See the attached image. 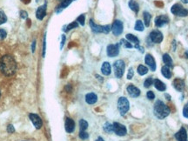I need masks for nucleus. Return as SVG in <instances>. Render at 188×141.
I'll list each match as a JSON object with an SVG mask.
<instances>
[{"label": "nucleus", "mask_w": 188, "mask_h": 141, "mask_svg": "<svg viewBox=\"0 0 188 141\" xmlns=\"http://www.w3.org/2000/svg\"><path fill=\"white\" fill-rule=\"evenodd\" d=\"M125 62L121 59L117 60L115 63L113 64V68H114V72H115V76L118 78H122L123 74H124V70H125Z\"/></svg>", "instance_id": "obj_4"}, {"label": "nucleus", "mask_w": 188, "mask_h": 141, "mask_svg": "<svg viewBox=\"0 0 188 141\" xmlns=\"http://www.w3.org/2000/svg\"><path fill=\"white\" fill-rule=\"evenodd\" d=\"M151 18H152V16L149 12H144V20H145V26H149L150 25V23H151Z\"/></svg>", "instance_id": "obj_28"}, {"label": "nucleus", "mask_w": 188, "mask_h": 141, "mask_svg": "<svg viewBox=\"0 0 188 141\" xmlns=\"http://www.w3.org/2000/svg\"><path fill=\"white\" fill-rule=\"evenodd\" d=\"M165 98L167 100H171V96L170 95H168V94H165Z\"/></svg>", "instance_id": "obj_46"}, {"label": "nucleus", "mask_w": 188, "mask_h": 141, "mask_svg": "<svg viewBox=\"0 0 188 141\" xmlns=\"http://www.w3.org/2000/svg\"><path fill=\"white\" fill-rule=\"evenodd\" d=\"M112 31L115 36H119L123 32V23L120 20H115L113 24Z\"/></svg>", "instance_id": "obj_9"}, {"label": "nucleus", "mask_w": 188, "mask_h": 141, "mask_svg": "<svg viewBox=\"0 0 188 141\" xmlns=\"http://www.w3.org/2000/svg\"><path fill=\"white\" fill-rule=\"evenodd\" d=\"M126 39H127L130 42L134 43V44H135V45L139 44V39H138L136 36L132 35V34H127V35H126Z\"/></svg>", "instance_id": "obj_27"}, {"label": "nucleus", "mask_w": 188, "mask_h": 141, "mask_svg": "<svg viewBox=\"0 0 188 141\" xmlns=\"http://www.w3.org/2000/svg\"><path fill=\"white\" fill-rule=\"evenodd\" d=\"M153 113L159 119H163L170 114V109L164 102H162L161 100H158L154 105Z\"/></svg>", "instance_id": "obj_2"}, {"label": "nucleus", "mask_w": 188, "mask_h": 141, "mask_svg": "<svg viewBox=\"0 0 188 141\" xmlns=\"http://www.w3.org/2000/svg\"><path fill=\"white\" fill-rule=\"evenodd\" d=\"M147 71H148V69H147L145 66H144V65H140L138 66V73H139V75L143 76V75H145V74L147 73Z\"/></svg>", "instance_id": "obj_29"}, {"label": "nucleus", "mask_w": 188, "mask_h": 141, "mask_svg": "<svg viewBox=\"0 0 188 141\" xmlns=\"http://www.w3.org/2000/svg\"><path fill=\"white\" fill-rule=\"evenodd\" d=\"M78 26V22H73V23H71L70 25H67V27H66V30H65V31H70V30H73L74 28H77Z\"/></svg>", "instance_id": "obj_33"}, {"label": "nucleus", "mask_w": 188, "mask_h": 141, "mask_svg": "<svg viewBox=\"0 0 188 141\" xmlns=\"http://www.w3.org/2000/svg\"><path fill=\"white\" fill-rule=\"evenodd\" d=\"M153 84V79H152V78L151 77V78H148L147 79H145V83H144V86H145V88H148V87H150L151 85Z\"/></svg>", "instance_id": "obj_32"}, {"label": "nucleus", "mask_w": 188, "mask_h": 141, "mask_svg": "<svg viewBox=\"0 0 188 141\" xmlns=\"http://www.w3.org/2000/svg\"><path fill=\"white\" fill-rule=\"evenodd\" d=\"M129 7H130L131 11H133L136 13L139 10V4L135 0H130V2H129Z\"/></svg>", "instance_id": "obj_23"}, {"label": "nucleus", "mask_w": 188, "mask_h": 141, "mask_svg": "<svg viewBox=\"0 0 188 141\" xmlns=\"http://www.w3.org/2000/svg\"><path fill=\"white\" fill-rule=\"evenodd\" d=\"M183 115L185 118H188V103L184 106V109H183Z\"/></svg>", "instance_id": "obj_39"}, {"label": "nucleus", "mask_w": 188, "mask_h": 141, "mask_svg": "<svg viewBox=\"0 0 188 141\" xmlns=\"http://www.w3.org/2000/svg\"><path fill=\"white\" fill-rule=\"evenodd\" d=\"M77 21H78L81 25H85V21H86V17H85V15H80V16L77 18Z\"/></svg>", "instance_id": "obj_34"}, {"label": "nucleus", "mask_w": 188, "mask_h": 141, "mask_svg": "<svg viewBox=\"0 0 188 141\" xmlns=\"http://www.w3.org/2000/svg\"><path fill=\"white\" fill-rule=\"evenodd\" d=\"M0 95H1V92H0Z\"/></svg>", "instance_id": "obj_51"}, {"label": "nucleus", "mask_w": 188, "mask_h": 141, "mask_svg": "<svg viewBox=\"0 0 188 141\" xmlns=\"http://www.w3.org/2000/svg\"><path fill=\"white\" fill-rule=\"evenodd\" d=\"M7 36L6 31L4 29H0V39H4Z\"/></svg>", "instance_id": "obj_41"}, {"label": "nucleus", "mask_w": 188, "mask_h": 141, "mask_svg": "<svg viewBox=\"0 0 188 141\" xmlns=\"http://www.w3.org/2000/svg\"><path fill=\"white\" fill-rule=\"evenodd\" d=\"M74 129H75V123L73 121V119L70 118H67L66 120H65V130L67 132L69 133H72L74 132Z\"/></svg>", "instance_id": "obj_18"}, {"label": "nucleus", "mask_w": 188, "mask_h": 141, "mask_svg": "<svg viewBox=\"0 0 188 141\" xmlns=\"http://www.w3.org/2000/svg\"><path fill=\"white\" fill-rule=\"evenodd\" d=\"M169 22V17L166 15H161L156 17L155 19V25L157 27H162L165 25L168 24Z\"/></svg>", "instance_id": "obj_12"}, {"label": "nucleus", "mask_w": 188, "mask_h": 141, "mask_svg": "<svg viewBox=\"0 0 188 141\" xmlns=\"http://www.w3.org/2000/svg\"><path fill=\"white\" fill-rule=\"evenodd\" d=\"M104 130H105L106 132H108V133L113 132V125H112V124H110V123H108V122L105 123V124L104 125Z\"/></svg>", "instance_id": "obj_30"}, {"label": "nucleus", "mask_w": 188, "mask_h": 141, "mask_svg": "<svg viewBox=\"0 0 188 141\" xmlns=\"http://www.w3.org/2000/svg\"><path fill=\"white\" fill-rule=\"evenodd\" d=\"M146 97H147V99H150V100H152V99H155V95H154V93H153L152 91L147 92V93H146Z\"/></svg>", "instance_id": "obj_38"}, {"label": "nucleus", "mask_w": 188, "mask_h": 141, "mask_svg": "<svg viewBox=\"0 0 188 141\" xmlns=\"http://www.w3.org/2000/svg\"><path fill=\"white\" fill-rule=\"evenodd\" d=\"M6 20H7V17H6L5 14H4L3 12H1V11H0V25H2V24L5 23V22H6Z\"/></svg>", "instance_id": "obj_35"}, {"label": "nucleus", "mask_w": 188, "mask_h": 141, "mask_svg": "<svg viewBox=\"0 0 188 141\" xmlns=\"http://www.w3.org/2000/svg\"><path fill=\"white\" fill-rule=\"evenodd\" d=\"M121 44L125 46V47H126V48H132L133 46H132V44L129 43L128 41H126V40H125V39H122L121 40Z\"/></svg>", "instance_id": "obj_37"}, {"label": "nucleus", "mask_w": 188, "mask_h": 141, "mask_svg": "<svg viewBox=\"0 0 188 141\" xmlns=\"http://www.w3.org/2000/svg\"><path fill=\"white\" fill-rule=\"evenodd\" d=\"M119 52V44H110L107 46V55L109 57H113L118 56Z\"/></svg>", "instance_id": "obj_10"}, {"label": "nucleus", "mask_w": 188, "mask_h": 141, "mask_svg": "<svg viewBox=\"0 0 188 141\" xmlns=\"http://www.w3.org/2000/svg\"><path fill=\"white\" fill-rule=\"evenodd\" d=\"M73 0H64L62 3H61V4L58 6V12H59L60 11H62L63 9H65V7H67L69 4H72V2H73Z\"/></svg>", "instance_id": "obj_25"}, {"label": "nucleus", "mask_w": 188, "mask_h": 141, "mask_svg": "<svg viewBox=\"0 0 188 141\" xmlns=\"http://www.w3.org/2000/svg\"><path fill=\"white\" fill-rule=\"evenodd\" d=\"M144 24L141 20H137L136 21V24H135V26H134V29L138 31H144Z\"/></svg>", "instance_id": "obj_26"}, {"label": "nucleus", "mask_w": 188, "mask_h": 141, "mask_svg": "<svg viewBox=\"0 0 188 141\" xmlns=\"http://www.w3.org/2000/svg\"><path fill=\"white\" fill-rule=\"evenodd\" d=\"M86 101L87 104H89V105H93V104H95L98 101V96L95 93H93V92L88 93L86 96Z\"/></svg>", "instance_id": "obj_19"}, {"label": "nucleus", "mask_w": 188, "mask_h": 141, "mask_svg": "<svg viewBox=\"0 0 188 141\" xmlns=\"http://www.w3.org/2000/svg\"><path fill=\"white\" fill-rule=\"evenodd\" d=\"M7 132H8L9 133H13L15 132L14 126H13L12 125H9V126H7Z\"/></svg>", "instance_id": "obj_42"}, {"label": "nucleus", "mask_w": 188, "mask_h": 141, "mask_svg": "<svg viewBox=\"0 0 188 141\" xmlns=\"http://www.w3.org/2000/svg\"><path fill=\"white\" fill-rule=\"evenodd\" d=\"M96 141H105V140H103V138H101V137H99V138L97 139V140Z\"/></svg>", "instance_id": "obj_47"}, {"label": "nucleus", "mask_w": 188, "mask_h": 141, "mask_svg": "<svg viewBox=\"0 0 188 141\" xmlns=\"http://www.w3.org/2000/svg\"><path fill=\"white\" fill-rule=\"evenodd\" d=\"M145 64L149 66V68L151 69V70L154 71L156 70V62L153 58V57L152 56L151 54H147L145 57Z\"/></svg>", "instance_id": "obj_14"}, {"label": "nucleus", "mask_w": 188, "mask_h": 141, "mask_svg": "<svg viewBox=\"0 0 188 141\" xmlns=\"http://www.w3.org/2000/svg\"><path fill=\"white\" fill-rule=\"evenodd\" d=\"M23 1H24V3H25V4H28V3L30 2V0H23Z\"/></svg>", "instance_id": "obj_50"}, {"label": "nucleus", "mask_w": 188, "mask_h": 141, "mask_svg": "<svg viewBox=\"0 0 188 141\" xmlns=\"http://www.w3.org/2000/svg\"><path fill=\"white\" fill-rule=\"evenodd\" d=\"M113 132L118 136H125L127 132V130H126V127L124 125L115 122L113 124Z\"/></svg>", "instance_id": "obj_7"}, {"label": "nucleus", "mask_w": 188, "mask_h": 141, "mask_svg": "<svg viewBox=\"0 0 188 141\" xmlns=\"http://www.w3.org/2000/svg\"><path fill=\"white\" fill-rule=\"evenodd\" d=\"M129 108H130V104H129L128 99L125 97H120L118 100V109L120 114L122 116H124L129 111Z\"/></svg>", "instance_id": "obj_3"}, {"label": "nucleus", "mask_w": 188, "mask_h": 141, "mask_svg": "<svg viewBox=\"0 0 188 141\" xmlns=\"http://www.w3.org/2000/svg\"><path fill=\"white\" fill-rule=\"evenodd\" d=\"M185 57H186L187 58H188V51H187V52H185Z\"/></svg>", "instance_id": "obj_48"}, {"label": "nucleus", "mask_w": 188, "mask_h": 141, "mask_svg": "<svg viewBox=\"0 0 188 141\" xmlns=\"http://www.w3.org/2000/svg\"><path fill=\"white\" fill-rule=\"evenodd\" d=\"M17 69V64L11 55H4L0 58V70L5 76H12Z\"/></svg>", "instance_id": "obj_1"}, {"label": "nucleus", "mask_w": 188, "mask_h": 141, "mask_svg": "<svg viewBox=\"0 0 188 141\" xmlns=\"http://www.w3.org/2000/svg\"><path fill=\"white\" fill-rule=\"evenodd\" d=\"M133 75H134V71H133V69L131 67L129 70H128V74H127V78L128 79H131L133 78Z\"/></svg>", "instance_id": "obj_40"}, {"label": "nucleus", "mask_w": 188, "mask_h": 141, "mask_svg": "<svg viewBox=\"0 0 188 141\" xmlns=\"http://www.w3.org/2000/svg\"><path fill=\"white\" fill-rule=\"evenodd\" d=\"M163 61H164V63L167 65V66H173V59H172V57H170L169 54H167V53H165V54H164L163 55Z\"/></svg>", "instance_id": "obj_24"}, {"label": "nucleus", "mask_w": 188, "mask_h": 141, "mask_svg": "<svg viewBox=\"0 0 188 141\" xmlns=\"http://www.w3.org/2000/svg\"><path fill=\"white\" fill-rule=\"evenodd\" d=\"M173 85L174 88H175L178 92H182V91L184 90V88H185V82H184V80H182V79H180V78H176V79H174Z\"/></svg>", "instance_id": "obj_17"}, {"label": "nucleus", "mask_w": 188, "mask_h": 141, "mask_svg": "<svg viewBox=\"0 0 188 141\" xmlns=\"http://www.w3.org/2000/svg\"><path fill=\"white\" fill-rule=\"evenodd\" d=\"M161 72H162L163 76L165 78H171V77H172V71L170 70V67L169 66H167V65L163 66L162 69H161Z\"/></svg>", "instance_id": "obj_22"}, {"label": "nucleus", "mask_w": 188, "mask_h": 141, "mask_svg": "<svg viewBox=\"0 0 188 141\" xmlns=\"http://www.w3.org/2000/svg\"><path fill=\"white\" fill-rule=\"evenodd\" d=\"M20 15H21V17H22V18H26V17H27V12H26L22 11V12H20Z\"/></svg>", "instance_id": "obj_43"}, {"label": "nucleus", "mask_w": 188, "mask_h": 141, "mask_svg": "<svg viewBox=\"0 0 188 141\" xmlns=\"http://www.w3.org/2000/svg\"><path fill=\"white\" fill-rule=\"evenodd\" d=\"M175 139L178 141H187V132L184 127H181L180 130L175 133Z\"/></svg>", "instance_id": "obj_13"}, {"label": "nucleus", "mask_w": 188, "mask_h": 141, "mask_svg": "<svg viewBox=\"0 0 188 141\" xmlns=\"http://www.w3.org/2000/svg\"><path fill=\"white\" fill-rule=\"evenodd\" d=\"M127 92L131 98H138L140 95V90L132 85H130L127 87Z\"/></svg>", "instance_id": "obj_15"}, {"label": "nucleus", "mask_w": 188, "mask_h": 141, "mask_svg": "<svg viewBox=\"0 0 188 141\" xmlns=\"http://www.w3.org/2000/svg\"><path fill=\"white\" fill-rule=\"evenodd\" d=\"M172 13L179 17H187L188 15V11L187 9L183 8L181 4H175L173 5L172 9H171Z\"/></svg>", "instance_id": "obj_6"}, {"label": "nucleus", "mask_w": 188, "mask_h": 141, "mask_svg": "<svg viewBox=\"0 0 188 141\" xmlns=\"http://www.w3.org/2000/svg\"><path fill=\"white\" fill-rule=\"evenodd\" d=\"M101 71L102 73L105 76H108L111 74V65L108 62H104L101 66Z\"/></svg>", "instance_id": "obj_20"}, {"label": "nucleus", "mask_w": 188, "mask_h": 141, "mask_svg": "<svg viewBox=\"0 0 188 141\" xmlns=\"http://www.w3.org/2000/svg\"><path fill=\"white\" fill-rule=\"evenodd\" d=\"M184 4H188V0H181Z\"/></svg>", "instance_id": "obj_49"}, {"label": "nucleus", "mask_w": 188, "mask_h": 141, "mask_svg": "<svg viewBox=\"0 0 188 141\" xmlns=\"http://www.w3.org/2000/svg\"><path fill=\"white\" fill-rule=\"evenodd\" d=\"M79 137H80V139H82V140H86L89 138V134L87 133L86 131H80V132H79Z\"/></svg>", "instance_id": "obj_36"}, {"label": "nucleus", "mask_w": 188, "mask_h": 141, "mask_svg": "<svg viewBox=\"0 0 188 141\" xmlns=\"http://www.w3.org/2000/svg\"><path fill=\"white\" fill-rule=\"evenodd\" d=\"M153 84H154V86L156 87V89L160 91V92H164V91H165V89H166L165 85L161 80H159V79H155V80H153Z\"/></svg>", "instance_id": "obj_21"}, {"label": "nucleus", "mask_w": 188, "mask_h": 141, "mask_svg": "<svg viewBox=\"0 0 188 141\" xmlns=\"http://www.w3.org/2000/svg\"><path fill=\"white\" fill-rule=\"evenodd\" d=\"M65 36L63 35V36H62V42H61V45H60V48H61V49L63 48V46H64V44H65Z\"/></svg>", "instance_id": "obj_44"}, {"label": "nucleus", "mask_w": 188, "mask_h": 141, "mask_svg": "<svg viewBox=\"0 0 188 141\" xmlns=\"http://www.w3.org/2000/svg\"><path fill=\"white\" fill-rule=\"evenodd\" d=\"M45 15H46V3L42 6L38 7V9L37 10V12H36V17L38 19L42 20L45 17Z\"/></svg>", "instance_id": "obj_16"}, {"label": "nucleus", "mask_w": 188, "mask_h": 141, "mask_svg": "<svg viewBox=\"0 0 188 141\" xmlns=\"http://www.w3.org/2000/svg\"><path fill=\"white\" fill-rule=\"evenodd\" d=\"M79 127H80V131H86L88 127V123L85 119H81L79 121Z\"/></svg>", "instance_id": "obj_31"}, {"label": "nucleus", "mask_w": 188, "mask_h": 141, "mask_svg": "<svg viewBox=\"0 0 188 141\" xmlns=\"http://www.w3.org/2000/svg\"><path fill=\"white\" fill-rule=\"evenodd\" d=\"M90 26L92 30V31L96 33H108L111 31V26L110 25H96L93 20H90Z\"/></svg>", "instance_id": "obj_5"}, {"label": "nucleus", "mask_w": 188, "mask_h": 141, "mask_svg": "<svg viewBox=\"0 0 188 141\" xmlns=\"http://www.w3.org/2000/svg\"><path fill=\"white\" fill-rule=\"evenodd\" d=\"M30 119V121L32 122V124L34 125V126L36 127L37 129H40L42 127V119L40 118L39 116H38L37 114H34V113H30L29 115Z\"/></svg>", "instance_id": "obj_11"}, {"label": "nucleus", "mask_w": 188, "mask_h": 141, "mask_svg": "<svg viewBox=\"0 0 188 141\" xmlns=\"http://www.w3.org/2000/svg\"><path fill=\"white\" fill-rule=\"evenodd\" d=\"M35 45H36V41H34L32 44V52H35Z\"/></svg>", "instance_id": "obj_45"}, {"label": "nucleus", "mask_w": 188, "mask_h": 141, "mask_svg": "<svg viewBox=\"0 0 188 141\" xmlns=\"http://www.w3.org/2000/svg\"><path fill=\"white\" fill-rule=\"evenodd\" d=\"M150 39L152 43L159 44L163 40V34L158 30H154L150 33Z\"/></svg>", "instance_id": "obj_8"}]
</instances>
